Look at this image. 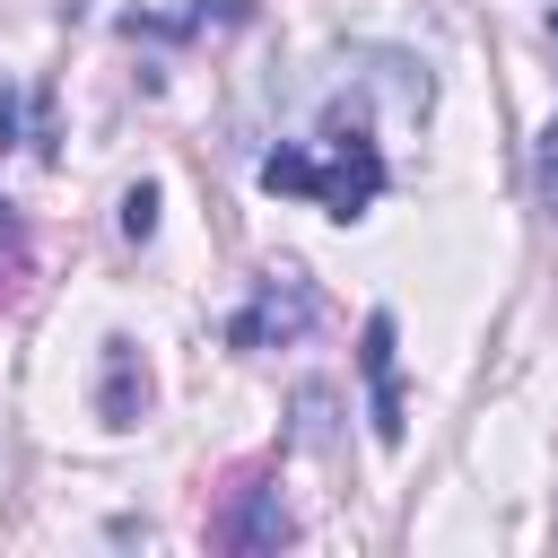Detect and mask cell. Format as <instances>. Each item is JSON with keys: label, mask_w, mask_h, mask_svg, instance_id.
Returning <instances> with one entry per match:
<instances>
[{"label": "cell", "mask_w": 558, "mask_h": 558, "mask_svg": "<svg viewBox=\"0 0 558 558\" xmlns=\"http://www.w3.org/2000/svg\"><path fill=\"white\" fill-rule=\"evenodd\" d=\"M323 140H331V157H314V148H270V157H262V192L323 201V209L349 227V218H366V209L384 201L392 166H384V148L366 140V113H357L349 96L323 105Z\"/></svg>", "instance_id": "obj_1"}, {"label": "cell", "mask_w": 558, "mask_h": 558, "mask_svg": "<svg viewBox=\"0 0 558 558\" xmlns=\"http://www.w3.org/2000/svg\"><path fill=\"white\" fill-rule=\"evenodd\" d=\"M314 323H323L314 279H305V270H262L253 296L227 314V349H288V340H305Z\"/></svg>", "instance_id": "obj_2"}, {"label": "cell", "mask_w": 558, "mask_h": 558, "mask_svg": "<svg viewBox=\"0 0 558 558\" xmlns=\"http://www.w3.org/2000/svg\"><path fill=\"white\" fill-rule=\"evenodd\" d=\"M209 541L218 549H235V558H262V549H288L296 541V514L279 506V488L253 471V480H235L227 488V506L209 514Z\"/></svg>", "instance_id": "obj_3"}, {"label": "cell", "mask_w": 558, "mask_h": 558, "mask_svg": "<svg viewBox=\"0 0 558 558\" xmlns=\"http://www.w3.org/2000/svg\"><path fill=\"white\" fill-rule=\"evenodd\" d=\"M357 375H366L375 445H401V436H410V401H401V331H392V314H366V331H357Z\"/></svg>", "instance_id": "obj_4"}, {"label": "cell", "mask_w": 558, "mask_h": 558, "mask_svg": "<svg viewBox=\"0 0 558 558\" xmlns=\"http://www.w3.org/2000/svg\"><path fill=\"white\" fill-rule=\"evenodd\" d=\"M96 418L105 427H140L148 418V357H140V340H105V375H96Z\"/></svg>", "instance_id": "obj_5"}, {"label": "cell", "mask_w": 558, "mask_h": 558, "mask_svg": "<svg viewBox=\"0 0 558 558\" xmlns=\"http://www.w3.org/2000/svg\"><path fill=\"white\" fill-rule=\"evenodd\" d=\"M17 288H26V227H17V209L0 201V305H17Z\"/></svg>", "instance_id": "obj_6"}, {"label": "cell", "mask_w": 558, "mask_h": 558, "mask_svg": "<svg viewBox=\"0 0 558 558\" xmlns=\"http://www.w3.org/2000/svg\"><path fill=\"white\" fill-rule=\"evenodd\" d=\"M296 445H331V392L323 384L296 392Z\"/></svg>", "instance_id": "obj_7"}, {"label": "cell", "mask_w": 558, "mask_h": 558, "mask_svg": "<svg viewBox=\"0 0 558 558\" xmlns=\"http://www.w3.org/2000/svg\"><path fill=\"white\" fill-rule=\"evenodd\" d=\"M122 235H131V244L157 235V183H131V192H122Z\"/></svg>", "instance_id": "obj_8"}, {"label": "cell", "mask_w": 558, "mask_h": 558, "mask_svg": "<svg viewBox=\"0 0 558 558\" xmlns=\"http://www.w3.org/2000/svg\"><path fill=\"white\" fill-rule=\"evenodd\" d=\"M532 183H541V209H558V113H549V131L532 148Z\"/></svg>", "instance_id": "obj_9"}, {"label": "cell", "mask_w": 558, "mask_h": 558, "mask_svg": "<svg viewBox=\"0 0 558 558\" xmlns=\"http://www.w3.org/2000/svg\"><path fill=\"white\" fill-rule=\"evenodd\" d=\"M17 122H26V96H17V87H0V148L17 140Z\"/></svg>", "instance_id": "obj_10"}, {"label": "cell", "mask_w": 558, "mask_h": 558, "mask_svg": "<svg viewBox=\"0 0 558 558\" xmlns=\"http://www.w3.org/2000/svg\"><path fill=\"white\" fill-rule=\"evenodd\" d=\"M549 35H558V17H549Z\"/></svg>", "instance_id": "obj_11"}]
</instances>
